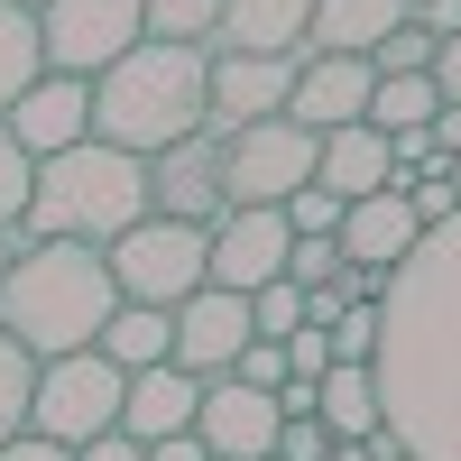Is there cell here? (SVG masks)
Listing matches in <instances>:
<instances>
[{"label":"cell","instance_id":"1","mask_svg":"<svg viewBox=\"0 0 461 461\" xmlns=\"http://www.w3.org/2000/svg\"><path fill=\"white\" fill-rule=\"evenodd\" d=\"M378 415L397 452L461 461V212L397 258L378 295Z\"/></svg>","mask_w":461,"mask_h":461},{"label":"cell","instance_id":"2","mask_svg":"<svg viewBox=\"0 0 461 461\" xmlns=\"http://www.w3.org/2000/svg\"><path fill=\"white\" fill-rule=\"evenodd\" d=\"M111 314H121V286L93 240H19V258L0 267V332L37 360L93 351Z\"/></svg>","mask_w":461,"mask_h":461},{"label":"cell","instance_id":"3","mask_svg":"<svg viewBox=\"0 0 461 461\" xmlns=\"http://www.w3.org/2000/svg\"><path fill=\"white\" fill-rule=\"evenodd\" d=\"M212 121V47H176V37H139L121 65L93 74V139L158 158V148L194 139Z\"/></svg>","mask_w":461,"mask_h":461},{"label":"cell","instance_id":"4","mask_svg":"<svg viewBox=\"0 0 461 461\" xmlns=\"http://www.w3.org/2000/svg\"><path fill=\"white\" fill-rule=\"evenodd\" d=\"M130 221H148V158H130V148H111V139H74L56 158H37L28 212H19L28 240H93V249H111Z\"/></svg>","mask_w":461,"mask_h":461},{"label":"cell","instance_id":"5","mask_svg":"<svg viewBox=\"0 0 461 461\" xmlns=\"http://www.w3.org/2000/svg\"><path fill=\"white\" fill-rule=\"evenodd\" d=\"M102 258H111V286H121V304H185V295L212 277V230H203V221H167V212H148V221H130Z\"/></svg>","mask_w":461,"mask_h":461},{"label":"cell","instance_id":"6","mask_svg":"<svg viewBox=\"0 0 461 461\" xmlns=\"http://www.w3.org/2000/svg\"><path fill=\"white\" fill-rule=\"evenodd\" d=\"M121 388H130V369L121 360H102V351H65V360H37V397H28V434H47V443H93L121 425Z\"/></svg>","mask_w":461,"mask_h":461},{"label":"cell","instance_id":"7","mask_svg":"<svg viewBox=\"0 0 461 461\" xmlns=\"http://www.w3.org/2000/svg\"><path fill=\"white\" fill-rule=\"evenodd\" d=\"M314 158H323V130H295L286 111L249 121L221 139V194L230 203H286L295 185H314Z\"/></svg>","mask_w":461,"mask_h":461},{"label":"cell","instance_id":"8","mask_svg":"<svg viewBox=\"0 0 461 461\" xmlns=\"http://www.w3.org/2000/svg\"><path fill=\"white\" fill-rule=\"evenodd\" d=\"M148 37V10L139 0H47L37 10V47H47V74H93L121 65L130 47Z\"/></svg>","mask_w":461,"mask_h":461},{"label":"cell","instance_id":"9","mask_svg":"<svg viewBox=\"0 0 461 461\" xmlns=\"http://www.w3.org/2000/svg\"><path fill=\"white\" fill-rule=\"evenodd\" d=\"M221 139L230 130H194V139H176V148H158L148 158V212H167V221H221L230 212V194H221Z\"/></svg>","mask_w":461,"mask_h":461},{"label":"cell","instance_id":"10","mask_svg":"<svg viewBox=\"0 0 461 461\" xmlns=\"http://www.w3.org/2000/svg\"><path fill=\"white\" fill-rule=\"evenodd\" d=\"M286 249H295V230L277 203H230L212 221V277L203 286H230V295H258L267 277H286Z\"/></svg>","mask_w":461,"mask_h":461},{"label":"cell","instance_id":"11","mask_svg":"<svg viewBox=\"0 0 461 461\" xmlns=\"http://www.w3.org/2000/svg\"><path fill=\"white\" fill-rule=\"evenodd\" d=\"M258 341L249 323V295H230V286H194L176 304V369H194V378H230V360H240Z\"/></svg>","mask_w":461,"mask_h":461},{"label":"cell","instance_id":"12","mask_svg":"<svg viewBox=\"0 0 461 461\" xmlns=\"http://www.w3.org/2000/svg\"><path fill=\"white\" fill-rule=\"evenodd\" d=\"M277 397L249 388V378H203V406H194V434L212 461H267L277 452Z\"/></svg>","mask_w":461,"mask_h":461},{"label":"cell","instance_id":"13","mask_svg":"<svg viewBox=\"0 0 461 461\" xmlns=\"http://www.w3.org/2000/svg\"><path fill=\"white\" fill-rule=\"evenodd\" d=\"M0 130H10L28 158H56V148L93 139V84H84V74H37V84L0 111Z\"/></svg>","mask_w":461,"mask_h":461},{"label":"cell","instance_id":"14","mask_svg":"<svg viewBox=\"0 0 461 461\" xmlns=\"http://www.w3.org/2000/svg\"><path fill=\"white\" fill-rule=\"evenodd\" d=\"M314 56V47H304ZM304 56H230L212 47V130H249V121H277L286 93H295V65Z\"/></svg>","mask_w":461,"mask_h":461},{"label":"cell","instance_id":"15","mask_svg":"<svg viewBox=\"0 0 461 461\" xmlns=\"http://www.w3.org/2000/svg\"><path fill=\"white\" fill-rule=\"evenodd\" d=\"M369 93H378L369 56H304L295 93H286V121L295 130H351V121H369Z\"/></svg>","mask_w":461,"mask_h":461},{"label":"cell","instance_id":"16","mask_svg":"<svg viewBox=\"0 0 461 461\" xmlns=\"http://www.w3.org/2000/svg\"><path fill=\"white\" fill-rule=\"evenodd\" d=\"M332 240H341V258H351V267H369V277H397V258L425 240V221L406 212V194H397V185H378V194H360L351 212H341V230H332Z\"/></svg>","mask_w":461,"mask_h":461},{"label":"cell","instance_id":"17","mask_svg":"<svg viewBox=\"0 0 461 461\" xmlns=\"http://www.w3.org/2000/svg\"><path fill=\"white\" fill-rule=\"evenodd\" d=\"M194 406H203V378L194 369H130V388H121V434L130 443H167V434H194Z\"/></svg>","mask_w":461,"mask_h":461},{"label":"cell","instance_id":"18","mask_svg":"<svg viewBox=\"0 0 461 461\" xmlns=\"http://www.w3.org/2000/svg\"><path fill=\"white\" fill-rule=\"evenodd\" d=\"M304 28H314V0H221L212 47H230V56H304Z\"/></svg>","mask_w":461,"mask_h":461},{"label":"cell","instance_id":"19","mask_svg":"<svg viewBox=\"0 0 461 461\" xmlns=\"http://www.w3.org/2000/svg\"><path fill=\"white\" fill-rule=\"evenodd\" d=\"M314 185H323V194H341V203H360V194H378V185H397L388 130H369V121H351V130H323Z\"/></svg>","mask_w":461,"mask_h":461},{"label":"cell","instance_id":"20","mask_svg":"<svg viewBox=\"0 0 461 461\" xmlns=\"http://www.w3.org/2000/svg\"><path fill=\"white\" fill-rule=\"evenodd\" d=\"M397 19H415L406 0H314V28H304V47H314V56H369Z\"/></svg>","mask_w":461,"mask_h":461},{"label":"cell","instance_id":"21","mask_svg":"<svg viewBox=\"0 0 461 461\" xmlns=\"http://www.w3.org/2000/svg\"><path fill=\"white\" fill-rule=\"evenodd\" d=\"M314 415L332 425V443L378 434V425H388V415H378V369H369V360H332V369L314 378Z\"/></svg>","mask_w":461,"mask_h":461},{"label":"cell","instance_id":"22","mask_svg":"<svg viewBox=\"0 0 461 461\" xmlns=\"http://www.w3.org/2000/svg\"><path fill=\"white\" fill-rule=\"evenodd\" d=\"M93 351L121 360V369H158V360H176V304H121V314L102 323Z\"/></svg>","mask_w":461,"mask_h":461},{"label":"cell","instance_id":"23","mask_svg":"<svg viewBox=\"0 0 461 461\" xmlns=\"http://www.w3.org/2000/svg\"><path fill=\"white\" fill-rule=\"evenodd\" d=\"M443 111V93H434V74H378V93H369V130H425Z\"/></svg>","mask_w":461,"mask_h":461},{"label":"cell","instance_id":"24","mask_svg":"<svg viewBox=\"0 0 461 461\" xmlns=\"http://www.w3.org/2000/svg\"><path fill=\"white\" fill-rule=\"evenodd\" d=\"M37 74H47V47H37V10H10L0 0V111H10Z\"/></svg>","mask_w":461,"mask_h":461},{"label":"cell","instance_id":"25","mask_svg":"<svg viewBox=\"0 0 461 461\" xmlns=\"http://www.w3.org/2000/svg\"><path fill=\"white\" fill-rule=\"evenodd\" d=\"M148 10V37H176V47H212L221 28V0H139Z\"/></svg>","mask_w":461,"mask_h":461},{"label":"cell","instance_id":"26","mask_svg":"<svg viewBox=\"0 0 461 461\" xmlns=\"http://www.w3.org/2000/svg\"><path fill=\"white\" fill-rule=\"evenodd\" d=\"M28 397H37V351H19V341L0 332V443L28 434Z\"/></svg>","mask_w":461,"mask_h":461},{"label":"cell","instance_id":"27","mask_svg":"<svg viewBox=\"0 0 461 461\" xmlns=\"http://www.w3.org/2000/svg\"><path fill=\"white\" fill-rule=\"evenodd\" d=\"M434 47H443V37H434L425 19H397V28L369 47V74H434Z\"/></svg>","mask_w":461,"mask_h":461},{"label":"cell","instance_id":"28","mask_svg":"<svg viewBox=\"0 0 461 461\" xmlns=\"http://www.w3.org/2000/svg\"><path fill=\"white\" fill-rule=\"evenodd\" d=\"M277 212H286V230H295V240H332L351 203H341V194H323V185H295V194H286Z\"/></svg>","mask_w":461,"mask_h":461},{"label":"cell","instance_id":"29","mask_svg":"<svg viewBox=\"0 0 461 461\" xmlns=\"http://www.w3.org/2000/svg\"><path fill=\"white\" fill-rule=\"evenodd\" d=\"M249 323H258V341H286V332L304 323V286H295V277H267V286L249 295Z\"/></svg>","mask_w":461,"mask_h":461},{"label":"cell","instance_id":"30","mask_svg":"<svg viewBox=\"0 0 461 461\" xmlns=\"http://www.w3.org/2000/svg\"><path fill=\"white\" fill-rule=\"evenodd\" d=\"M28 185H37V158L0 130V230H19V212H28Z\"/></svg>","mask_w":461,"mask_h":461},{"label":"cell","instance_id":"31","mask_svg":"<svg viewBox=\"0 0 461 461\" xmlns=\"http://www.w3.org/2000/svg\"><path fill=\"white\" fill-rule=\"evenodd\" d=\"M397 194H406V212H415V221H425V230L461 212V185H452L443 167H425V176H406V185H397Z\"/></svg>","mask_w":461,"mask_h":461},{"label":"cell","instance_id":"32","mask_svg":"<svg viewBox=\"0 0 461 461\" xmlns=\"http://www.w3.org/2000/svg\"><path fill=\"white\" fill-rule=\"evenodd\" d=\"M332 332V360H378V304H351L341 323H323Z\"/></svg>","mask_w":461,"mask_h":461},{"label":"cell","instance_id":"33","mask_svg":"<svg viewBox=\"0 0 461 461\" xmlns=\"http://www.w3.org/2000/svg\"><path fill=\"white\" fill-rule=\"evenodd\" d=\"M341 267H351L341 240H295V249H286V277H295V286H332Z\"/></svg>","mask_w":461,"mask_h":461},{"label":"cell","instance_id":"34","mask_svg":"<svg viewBox=\"0 0 461 461\" xmlns=\"http://www.w3.org/2000/svg\"><path fill=\"white\" fill-rule=\"evenodd\" d=\"M332 369V332L323 323H295L286 332V378H323Z\"/></svg>","mask_w":461,"mask_h":461},{"label":"cell","instance_id":"35","mask_svg":"<svg viewBox=\"0 0 461 461\" xmlns=\"http://www.w3.org/2000/svg\"><path fill=\"white\" fill-rule=\"evenodd\" d=\"M277 452H286V461H332V425H323V415H286V425H277Z\"/></svg>","mask_w":461,"mask_h":461},{"label":"cell","instance_id":"36","mask_svg":"<svg viewBox=\"0 0 461 461\" xmlns=\"http://www.w3.org/2000/svg\"><path fill=\"white\" fill-rule=\"evenodd\" d=\"M230 378H249V388L277 397V388H286V341H249V351L230 360Z\"/></svg>","mask_w":461,"mask_h":461},{"label":"cell","instance_id":"37","mask_svg":"<svg viewBox=\"0 0 461 461\" xmlns=\"http://www.w3.org/2000/svg\"><path fill=\"white\" fill-rule=\"evenodd\" d=\"M74 461H148V443H130L121 425H111V434H93V443H74Z\"/></svg>","mask_w":461,"mask_h":461},{"label":"cell","instance_id":"38","mask_svg":"<svg viewBox=\"0 0 461 461\" xmlns=\"http://www.w3.org/2000/svg\"><path fill=\"white\" fill-rule=\"evenodd\" d=\"M434 93L461 102V37H443V47H434Z\"/></svg>","mask_w":461,"mask_h":461},{"label":"cell","instance_id":"39","mask_svg":"<svg viewBox=\"0 0 461 461\" xmlns=\"http://www.w3.org/2000/svg\"><path fill=\"white\" fill-rule=\"evenodd\" d=\"M0 461H74V452L47 443V434H10V443H0Z\"/></svg>","mask_w":461,"mask_h":461},{"label":"cell","instance_id":"40","mask_svg":"<svg viewBox=\"0 0 461 461\" xmlns=\"http://www.w3.org/2000/svg\"><path fill=\"white\" fill-rule=\"evenodd\" d=\"M425 130H434V148H443V158H461V102H443Z\"/></svg>","mask_w":461,"mask_h":461},{"label":"cell","instance_id":"41","mask_svg":"<svg viewBox=\"0 0 461 461\" xmlns=\"http://www.w3.org/2000/svg\"><path fill=\"white\" fill-rule=\"evenodd\" d=\"M148 461H212L203 434H167V443H148Z\"/></svg>","mask_w":461,"mask_h":461},{"label":"cell","instance_id":"42","mask_svg":"<svg viewBox=\"0 0 461 461\" xmlns=\"http://www.w3.org/2000/svg\"><path fill=\"white\" fill-rule=\"evenodd\" d=\"M415 19H425L434 37H461V0H425V10H415Z\"/></svg>","mask_w":461,"mask_h":461},{"label":"cell","instance_id":"43","mask_svg":"<svg viewBox=\"0 0 461 461\" xmlns=\"http://www.w3.org/2000/svg\"><path fill=\"white\" fill-rule=\"evenodd\" d=\"M19 240H28V230H0V267H10V258H19Z\"/></svg>","mask_w":461,"mask_h":461},{"label":"cell","instance_id":"44","mask_svg":"<svg viewBox=\"0 0 461 461\" xmlns=\"http://www.w3.org/2000/svg\"><path fill=\"white\" fill-rule=\"evenodd\" d=\"M443 176H452V185H461V158H443Z\"/></svg>","mask_w":461,"mask_h":461},{"label":"cell","instance_id":"45","mask_svg":"<svg viewBox=\"0 0 461 461\" xmlns=\"http://www.w3.org/2000/svg\"><path fill=\"white\" fill-rule=\"evenodd\" d=\"M10 10H47V0H10Z\"/></svg>","mask_w":461,"mask_h":461},{"label":"cell","instance_id":"46","mask_svg":"<svg viewBox=\"0 0 461 461\" xmlns=\"http://www.w3.org/2000/svg\"><path fill=\"white\" fill-rule=\"evenodd\" d=\"M406 10H425V0H406Z\"/></svg>","mask_w":461,"mask_h":461},{"label":"cell","instance_id":"47","mask_svg":"<svg viewBox=\"0 0 461 461\" xmlns=\"http://www.w3.org/2000/svg\"><path fill=\"white\" fill-rule=\"evenodd\" d=\"M267 461H286V452H267Z\"/></svg>","mask_w":461,"mask_h":461},{"label":"cell","instance_id":"48","mask_svg":"<svg viewBox=\"0 0 461 461\" xmlns=\"http://www.w3.org/2000/svg\"><path fill=\"white\" fill-rule=\"evenodd\" d=\"M397 461H415V452H397Z\"/></svg>","mask_w":461,"mask_h":461}]
</instances>
